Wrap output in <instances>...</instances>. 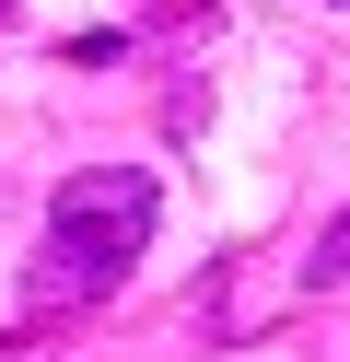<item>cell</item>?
<instances>
[{
  "mask_svg": "<svg viewBox=\"0 0 350 362\" xmlns=\"http://www.w3.org/2000/svg\"><path fill=\"white\" fill-rule=\"evenodd\" d=\"M0 362H35V351H0Z\"/></svg>",
  "mask_w": 350,
  "mask_h": 362,
  "instance_id": "obj_3",
  "label": "cell"
},
{
  "mask_svg": "<svg viewBox=\"0 0 350 362\" xmlns=\"http://www.w3.org/2000/svg\"><path fill=\"white\" fill-rule=\"evenodd\" d=\"M292 281H303V292H339V281H350V211L327 222L315 245H303V269H292Z\"/></svg>",
  "mask_w": 350,
  "mask_h": 362,
  "instance_id": "obj_2",
  "label": "cell"
},
{
  "mask_svg": "<svg viewBox=\"0 0 350 362\" xmlns=\"http://www.w3.org/2000/svg\"><path fill=\"white\" fill-rule=\"evenodd\" d=\"M152 222H163V175H140V164L59 175V187H47V234H35V257H23V315L47 327V315L105 304V292L140 269Z\"/></svg>",
  "mask_w": 350,
  "mask_h": 362,
  "instance_id": "obj_1",
  "label": "cell"
},
{
  "mask_svg": "<svg viewBox=\"0 0 350 362\" xmlns=\"http://www.w3.org/2000/svg\"><path fill=\"white\" fill-rule=\"evenodd\" d=\"M0 24H12V0H0Z\"/></svg>",
  "mask_w": 350,
  "mask_h": 362,
  "instance_id": "obj_4",
  "label": "cell"
}]
</instances>
